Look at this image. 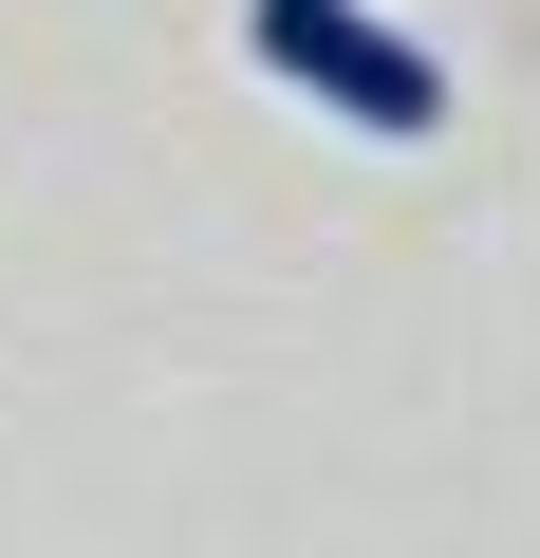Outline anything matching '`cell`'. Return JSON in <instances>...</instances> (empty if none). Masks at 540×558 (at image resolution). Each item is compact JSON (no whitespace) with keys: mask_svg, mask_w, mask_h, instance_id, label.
<instances>
[{"mask_svg":"<svg viewBox=\"0 0 540 558\" xmlns=\"http://www.w3.org/2000/svg\"><path fill=\"white\" fill-rule=\"evenodd\" d=\"M242 57L280 75V94H317L336 131H447V57L410 38V20H373V0H242Z\"/></svg>","mask_w":540,"mask_h":558,"instance_id":"6da1fadb","label":"cell"}]
</instances>
